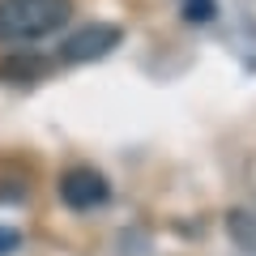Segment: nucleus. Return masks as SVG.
Listing matches in <instances>:
<instances>
[{
	"instance_id": "2",
	"label": "nucleus",
	"mask_w": 256,
	"mask_h": 256,
	"mask_svg": "<svg viewBox=\"0 0 256 256\" xmlns=\"http://www.w3.org/2000/svg\"><path fill=\"white\" fill-rule=\"evenodd\" d=\"M120 26H107V22H90V26H77L73 34L60 43V60L64 64H90L102 60L111 47H120Z\"/></svg>"
},
{
	"instance_id": "3",
	"label": "nucleus",
	"mask_w": 256,
	"mask_h": 256,
	"mask_svg": "<svg viewBox=\"0 0 256 256\" xmlns=\"http://www.w3.org/2000/svg\"><path fill=\"white\" fill-rule=\"evenodd\" d=\"M60 196H64V205H73V210H94V205H102L111 196V188H107V180H102L98 171L73 166V171H64V180H60Z\"/></svg>"
},
{
	"instance_id": "4",
	"label": "nucleus",
	"mask_w": 256,
	"mask_h": 256,
	"mask_svg": "<svg viewBox=\"0 0 256 256\" xmlns=\"http://www.w3.org/2000/svg\"><path fill=\"white\" fill-rule=\"evenodd\" d=\"M13 248H18V235L13 230H0V252H13Z\"/></svg>"
},
{
	"instance_id": "1",
	"label": "nucleus",
	"mask_w": 256,
	"mask_h": 256,
	"mask_svg": "<svg viewBox=\"0 0 256 256\" xmlns=\"http://www.w3.org/2000/svg\"><path fill=\"white\" fill-rule=\"evenodd\" d=\"M73 18V0H0V43H34Z\"/></svg>"
}]
</instances>
